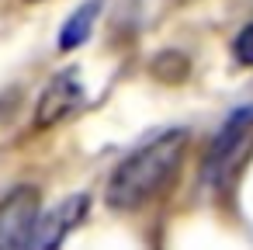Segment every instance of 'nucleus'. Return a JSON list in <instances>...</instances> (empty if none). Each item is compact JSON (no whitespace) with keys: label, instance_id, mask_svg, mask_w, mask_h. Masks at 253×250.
I'll use <instances>...</instances> for the list:
<instances>
[{"label":"nucleus","instance_id":"obj_1","mask_svg":"<svg viewBox=\"0 0 253 250\" xmlns=\"http://www.w3.org/2000/svg\"><path fill=\"white\" fill-rule=\"evenodd\" d=\"M187 153V129H170L128 153L108 177V205L118 212L146 205L180 167Z\"/></svg>","mask_w":253,"mask_h":250},{"label":"nucleus","instance_id":"obj_2","mask_svg":"<svg viewBox=\"0 0 253 250\" xmlns=\"http://www.w3.org/2000/svg\"><path fill=\"white\" fill-rule=\"evenodd\" d=\"M250 153H253V104H243L222 122V129L208 143L201 160V181L215 195H225L243 174Z\"/></svg>","mask_w":253,"mask_h":250},{"label":"nucleus","instance_id":"obj_3","mask_svg":"<svg viewBox=\"0 0 253 250\" xmlns=\"http://www.w3.org/2000/svg\"><path fill=\"white\" fill-rule=\"evenodd\" d=\"M39 222V191L14 188L0 201V250H25Z\"/></svg>","mask_w":253,"mask_h":250},{"label":"nucleus","instance_id":"obj_4","mask_svg":"<svg viewBox=\"0 0 253 250\" xmlns=\"http://www.w3.org/2000/svg\"><path fill=\"white\" fill-rule=\"evenodd\" d=\"M80 104H84V84H80L77 70L56 73L35 104V129H52V125L66 122L70 115L80 111Z\"/></svg>","mask_w":253,"mask_h":250},{"label":"nucleus","instance_id":"obj_5","mask_svg":"<svg viewBox=\"0 0 253 250\" xmlns=\"http://www.w3.org/2000/svg\"><path fill=\"white\" fill-rule=\"evenodd\" d=\"M87 205H90L87 195H70L56 212H49L42 222H35V233L25 250H59L66 243V236L77 229V222H84Z\"/></svg>","mask_w":253,"mask_h":250},{"label":"nucleus","instance_id":"obj_6","mask_svg":"<svg viewBox=\"0 0 253 250\" xmlns=\"http://www.w3.org/2000/svg\"><path fill=\"white\" fill-rule=\"evenodd\" d=\"M97 11H101V0H87L84 7H77L73 14H70V21L63 25V32H59V49H77V46H84L87 39H90V28H94V21H97Z\"/></svg>","mask_w":253,"mask_h":250},{"label":"nucleus","instance_id":"obj_7","mask_svg":"<svg viewBox=\"0 0 253 250\" xmlns=\"http://www.w3.org/2000/svg\"><path fill=\"white\" fill-rule=\"evenodd\" d=\"M232 56H236V63H243V66H253V21L232 39Z\"/></svg>","mask_w":253,"mask_h":250}]
</instances>
